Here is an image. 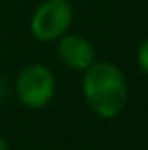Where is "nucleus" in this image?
Masks as SVG:
<instances>
[{
  "mask_svg": "<svg viewBox=\"0 0 148 150\" xmlns=\"http://www.w3.org/2000/svg\"><path fill=\"white\" fill-rule=\"evenodd\" d=\"M82 93L89 110L103 120L118 118L129 101L125 74L110 61H95L87 70H84Z\"/></svg>",
  "mask_w": 148,
  "mask_h": 150,
  "instance_id": "1",
  "label": "nucleus"
},
{
  "mask_svg": "<svg viewBox=\"0 0 148 150\" xmlns=\"http://www.w3.org/2000/svg\"><path fill=\"white\" fill-rule=\"evenodd\" d=\"M57 82L51 69L42 63H32L19 70L15 78V95L23 106L38 110L48 106L55 97Z\"/></svg>",
  "mask_w": 148,
  "mask_h": 150,
  "instance_id": "2",
  "label": "nucleus"
},
{
  "mask_svg": "<svg viewBox=\"0 0 148 150\" xmlns=\"http://www.w3.org/2000/svg\"><path fill=\"white\" fill-rule=\"evenodd\" d=\"M74 10L68 0H44L30 17V34L38 42H55L68 33Z\"/></svg>",
  "mask_w": 148,
  "mask_h": 150,
  "instance_id": "3",
  "label": "nucleus"
},
{
  "mask_svg": "<svg viewBox=\"0 0 148 150\" xmlns=\"http://www.w3.org/2000/svg\"><path fill=\"white\" fill-rule=\"evenodd\" d=\"M57 57L67 69L84 72L95 63V48L89 38L67 33L57 40Z\"/></svg>",
  "mask_w": 148,
  "mask_h": 150,
  "instance_id": "4",
  "label": "nucleus"
},
{
  "mask_svg": "<svg viewBox=\"0 0 148 150\" xmlns=\"http://www.w3.org/2000/svg\"><path fill=\"white\" fill-rule=\"evenodd\" d=\"M137 65L144 74H148V38H144L137 48Z\"/></svg>",
  "mask_w": 148,
  "mask_h": 150,
  "instance_id": "5",
  "label": "nucleus"
},
{
  "mask_svg": "<svg viewBox=\"0 0 148 150\" xmlns=\"http://www.w3.org/2000/svg\"><path fill=\"white\" fill-rule=\"evenodd\" d=\"M0 150H10V146H8V141L4 139L2 135H0Z\"/></svg>",
  "mask_w": 148,
  "mask_h": 150,
  "instance_id": "6",
  "label": "nucleus"
}]
</instances>
